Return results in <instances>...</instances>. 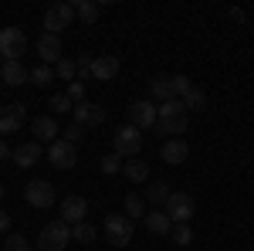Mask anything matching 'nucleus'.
Here are the masks:
<instances>
[{
    "label": "nucleus",
    "instance_id": "f257e3e1",
    "mask_svg": "<svg viewBox=\"0 0 254 251\" xmlns=\"http://www.w3.org/2000/svg\"><path fill=\"white\" fill-rule=\"evenodd\" d=\"M187 129V109H183V102L180 98H170V102H163L156 105V133L163 136H180Z\"/></svg>",
    "mask_w": 254,
    "mask_h": 251
},
{
    "label": "nucleus",
    "instance_id": "1a4fd4ad",
    "mask_svg": "<svg viewBox=\"0 0 254 251\" xmlns=\"http://www.w3.org/2000/svg\"><path fill=\"white\" fill-rule=\"evenodd\" d=\"M129 126L136 129H156V105L149 98H139L129 105Z\"/></svg>",
    "mask_w": 254,
    "mask_h": 251
},
{
    "label": "nucleus",
    "instance_id": "c9c22d12",
    "mask_svg": "<svg viewBox=\"0 0 254 251\" xmlns=\"http://www.w3.org/2000/svg\"><path fill=\"white\" fill-rule=\"evenodd\" d=\"M64 95H68V98H71V102H75V105H78V102H85V85H81V82H71Z\"/></svg>",
    "mask_w": 254,
    "mask_h": 251
},
{
    "label": "nucleus",
    "instance_id": "ea45409f",
    "mask_svg": "<svg viewBox=\"0 0 254 251\" xmlns=\"http://www.w3.org/2000/svg\"><path fill=\"white\" fill-rule=\"evenodd\" d=\"M3 193H7V190H3V183H0V200H3Z\"/></svg>",
    "mask_w": 254,
    "mask_h": 251
},
{
    "label": "nucleus",
    "instance_id": "f8f14e48",
    "mask_svg": "<svg viewBox=\"0 0 254 251\" xmlns=\"http://www.w3.org/2000/svg\"><path fill=\"white\" fill-rule=\"evenodd\" d=\"M71 112H75V126H81V129H85V126H102V122H105V109L95 105V102H78Z\"/></svg>",
    "mask_w": 254,
    "mask_h": 251
},
{
    "label": "nucleus",
    "instance_id": "aec40b11",
    "mask_svg": "<svg viewBox=\"0 0 254 251\" xmlns=\"http://www.w3.org/2000/svg\"><path fill=\"white\" fill-rule=\"evenodd\" d=\"M27 75H31V72H27L20 61H3V68H0V82H7V85H24Z\"/></svg>",
    "mask_w": 254,
    "mask_h": 251
},
{
    "label": "nucleus",
    "instance_id": "a878e982",
    "mask_svg": "<svg viewBox=\"0 0 254 251\" xmlns=\"http://www.w3.org/2000/svg\"><path fill=\"white\" fill-rule=\"evenodd\" d=\"M166 197H170V187H166V183H149V190H146V200H149V204H156V211H163Z\"/></svg>",
    "mask_w": 254,
    "mask_h": 251
},
{
    "label": "nucleus",
    "instance_id": "0eeeda50",
    "mask_svg": "<svg viewBox=\"0 0 254 251\" xmlns=\"http://www.w3.org/2000/svg\"><path fill=\"white\" fill-rule=\"evenodd\" d=\"M24 200H27L31 207L44 211V207H51V204H55V187H51L48 180H31V183L24 187Z\"/></svg>",
    "mask_w": 254,
    "mask_h": 251
},
{
    "label": "nucleus",
    "instance_id": "cd10ccee",
    "mask_svg": "<svg viewBox=\"0 0 254 251\" xmlns=\"http://www.w3.org/2000/svg\"><path fill=\"white\" fill-rule=\"evenodd\" d=\"M173 241L180 245V248H187V245H193V228L190 224H173Z\"/></svg>",
    "mask_w": 254,
    "mask_h": 251
},
{
    "label": "nucleus",
    "instance_id": "39448f33",
    "mask_svg": "<svg viewBox=\"0 0 254 251\" xmlns=\"http://www.w3.org/2000/svg\"><path fill=\"white\" fill-rule=\"evenodd\" d=\"M24 51H27V34L20 27H3L0 31V55L7 61H20Z\"/></svg>",
    "mask_w": 254,
    "mask_h": 251
},
{
    "label": "nucleus",
    "instance_id": "423d86ee",
    "mask_svg": "<svg viewBox=\"0 0 254 251\" xmlns=\"http://www.w3.org/2000/svg\"><path fill=\"white\" fill-rule=\"evenodd\" d=\"M71 20H75V7L71 3L48 7V14H44V34H61L64 27H71Z\"/></svg>",
    "mask_w": 254,
    "mask_h": 251
},
{
    "label": "nucleus",
    "instance_id": "dca6fc26",
    "mask_svg": "<svg viewBox=\"0 0 254 251\" xmlns=\"http://www.w3.org/2000/svg\"><path fill=\"white\" fill-rule=\"evenodd\" d=\"M159 156H163V163L176 167V163H183V160L190 156V146H187L183 139H166V143L159 146Z\"/></svg>",
    "mask_w": 254,
    "mask_h": 251
},
{
    "label": "nucleus",
    "instance_id": "e433bc0d",
    "mask_svg": "<svg viewBox=\"0 0 254 251\" xmlns=\"http://www.w3.org/2000/svg\"><path fill=\"white\" fill-rule=\"evenodd\" d=\"M61 139H64V143H71V146H75V143H78V139H81V126H75V122H71V126H68V129H64V133H61Z\"/></svg>",
    "mask_w": 254,
    "mask_h": 251
},
{
    "label": "nucleus",
    "instance_id": "c85d7f7f",
    "mask_svg": "<svg viewBox=\"0 0 254 251\" xmlns=\"http://www.w3.org/2000/svg\"><path fill=\"white\" fill-rule=\"evenodd\" d=\"M122 163H126V160H122L119 153H105V156H102V173H105V176L119 173V170H122Z\"/></svg>",
    "mask_w": 254,
    "mask_h": 251
},
{
    "label": "nucleus",
    "instance_id": "f03ea898",
    "mask_svg": "<svg viewBox=\"0 0 254 251\" xmlns=\"http://www.w3.org/2000/svg\"><path fill=\"white\" fill-rule=\"evenodd\" d=\"M71 241V228L64 224V221H51V224H44L38 234V251H64V245Z\"/></svg>",
    "mask_w": 254,
    "mask_h": 251
},
{
    "label": "nucleus",
    "instance_id": "4c0bfd02",
    "mask_svg": "<svg viewBox=\"0 0 254 251\" xmlns=\"http://www.w3.org/2000/svg\"><path fill=\"white\" fill-rule=\"evenodd\" d=\"M7 228H10V214L0 211V231H7Z\"/></svg>",
    "mask_w": 254,
    "mask_h": 251
},
{
    "label": "nucleus",
    "instance_id": "72a5a7b5",
    "mask_svg": "<svg viewBox=\"0 0 254 251\" xmlns=\"http://www.w3.org/2000/svg\"><path fill=\"white\" fill-rule=\"evenodd\" d=\"M3 251H31V245H27V238H20V234H10V238L3 241Z\"/></svg>",
    "mask_w": 254,
    "mask_h": 251
},
{
    "label": "nucleus",
    "instance_id": "9b49d317",
    "mask_svg": "<svg viewBox=\"0 0 254 251\" xmlns=\"http://www.w3.org/2000/svg\"><path fill=\"white\" fill-rule=\"evenodd\" d=\"M48 160H51V167H58V170H71V167H75V146L64 143V139H55V143L48 146Z\"/></svg>",
    "mask_w": 254,
    "mask_h": 251
},
{
    "label": "nucleus",
    "instance_id": "f3484780",
    "mask_svg": "<svg viewBox=\"0 0 254 251\" xmlns=\"http://www.w3.org/2000/svg\"><path fill=\"white\" fill-rule=\"evenodd\" d=\"M38 55H41L44 65H51V61L58 65L61 61V38L58 34H41L38 38Z\"/></svg>",
    "mask_w": 254,
    "mask_h": 251
},
{
    "label": "nucleus",
    "instance_id": "c756f323",
    "mask_svg": "<svg viewBox=\"0 0 254 251\" xmlns=\"http://www.w3.org/2000/svg\"><path fill=\"white\" fill-rule=\"evenodd\" d=\"M31 82H34V85H51V82H55V72H51V68H48V65H38V68H31Z\"/></svg>",
    "mask_w": 254,
    "mask_h": 251
},
{
    "label": "nucleus",
    "instance_id": "7c9ffc66",
    "mask_svg": "<svg viewBox=\"0 0 254 251\" xmlns=\"http://www.w3.org/2000/svg\"><path fill=\"white\" fill-rule=\"evenodd\" d=\"M92 61H95L92 55H81V58L75 61V75H78L75 82H81V85H85V78H92Z\"/></svg>",
    "mask_w": 254,
    "mask_h": 251
},
{
    "label": "nucleus",
    "instance_id": "bb28decb",
    "mask_svg": "<svg viewBox=\"0 0 254 251\" xmlns=\"http://www.w3.org/2000/svg\"><path fill=\"white\" fill-rule=\"evenodd\" d=\"M126 217L132 221V217H146V200L139 197V193H129L126 197Z\"/></svg>",
    "mask_w": 254,
    "mask_h": 251
},
{
    "label": "nucleus",
    "instance_id": "6ab92c4d",
    "mask_svg": "<svg viewBox=\"0 0 254 251\" xmlns=\"http://www.w3.org/2000/svg\"><path fill=\"white\" fill-rule=\"evenodd\" d=\"M149 92H153V98H156L159 105H163V102H170V98H176V92H173V75H156L153 82H149Z\"/></svg>",
    "mask_w": 254,
    "mask_h": 251
},
{
    "label": "nucleus",
    "instance_id": "393cba45",
    "mask_svg": "<svg viewBox=\"0 0 254 251\" xmlns=\"http://www.w3.org/2000/svg\"><path fill=\"white\" fill-rule=\"evenodd\" d=\"M95 228H92V224H88V221H81V224H75V228H71V241H78V245H92V241H95Z\"/></svg>",
    "mask_w": 254,
    "mask_h": 251
},
{
    "label": "nucleus",
    "instance_id": "2eb2a0df",
    "mask_svg": "<svg viewBox=\"0 0 254 251\" xmlns=\"http://www.w3.org/2000/svg\"><path fill=\"white\" fill-rule=\"evenodd\" d=\"M31 129H34V136H38V143H55V139L61 136V126H58L55 116H38Z\"/></svg>",
    "mask_w": 254,
    "mask_h": 251
},
{
    "label": "nucleus",
    "instance_id": "ddd939ff",
    "mask_svg": "<svg viewBox=\"0 0 254 251\" xmlns=\"http://www.w3.org/2000/svg\"><path fill=\"white\" fill-rule=\"evenodd\" d=\"M24 116H27V109H24L20 102L7 105V109H0V136L17 133V129H20V122H24Z\"/></svg>",
    "mask_w": 254,
    "mask_h": 251
},
{
    "label": "nucleus",
    "instance_id": "473e14b6",
    "mask_svg": "<svg viewBox=\"0 0 254 251\" xmlns=\"http://www.w3.org/2000/svg\"><path fill=\"white\" fill-rule=\"evenodd\" d=\"M48 105L55 109V119H58L61 112H71V109H75V102H71L68 95H51V102H48Z\"/></svg>",
    "mask_w": 254,
    "mask_h": 251
},
{
    "label": "nucleus",
    "instance_id": "58836bf2",
    "mask_svg": "<svg viewBox=\"0 0 254 251\" xmlns=\"http://www.w3.org/2000/svg\"><path fill=\"white\" fill-rule=\"evenodd\" d=\"M14 153V150H10V146H7V143H3V136H0V160H7V156Z\"/></svg>",
    "mask_w": 254,
    "mask_h": 251
},
{
    "label": "nucleus",
    "instance_id": "f704fd0d",
    "mask_svg": "<svg viewBox=\"0 0 254 251\" xmlns=\"http://www.w3.org/2000/svg\"><path fill=\"white\" fill-rule=\"evenodd\" d=\"M173 92H176V98H183L187 92H190V78L187 75H173Z\"/></svg>",
    "mask_w": 254,
    "mask_h": 251
},
{
    "label": "nucleus",
    "instance_id": "4be33fe9",
    "mask_svg": "<svg viewBox=\"0 0 254 251\" xmlns=\"http://www.w3.org/2000/svg\"><path fill=\"white\" fill-rule=\"evenodd\" d=\"M142 221H146L149 234H170V231H173V221L166 217V211H149Z\"/></svg>",
    "mask_w": 254,
    "mask_h": 251
},
{
    "label": "nucleus",
    "instance_id": "4468645a",
    "mask_svg": "<svg viewBox=\"0 0 254 251\" xmlns=\"http://www.w3.org/2000/svg\"><path fill=\"white\" fill-rule=\"evenodd\" d=\"M119 58L116 55H98L95 61H92V78H98V82H112V78L119 75Z\"/></svg>",
    "mask_w": 254,
    "mask_h": 251
},
{
    "label": "nucleus",
    "instance_id": "b1692460",
    "mask_svg": "<svg viewBox=\"0 0 254 251\" xmlns=\"http://www.w3.org/2000/svg\"><path fill=\"white\" fill-rule=\"evenodd\" d=\"M180 102H183V109H187V112H200V109H207V95H203L200 88H193V85H190V92L180 98Z\"/></svg>",
    "mask_w": 254,
    "mask_h": 251
},
{
    "label": "nucleus",
    "instance_id": "2f4dec72",
    "mask_svg": "<svg viewBox=\"0 0 254 251\" xmlns=\"http://www.w3.org/2000/svg\"><path fill=\"white\" fill-rule=\"evenodd\" d=\"M55 75L61 78V82H75V61H68V58H61L58 65H55Z\"/></svg>",
    "mask_w": 254,
    "mask_h": 251
},
{
    "label": "nucleus",
    "instance_id": "412c9836",
    "mask_svg": "<svg viewBox=\"0 0 254 251\" xmlns=\"http://www.w3.org/2000/svg\"><path fill=\"white\" fill-rule=\"evenodd\" d=\"M122 173L129 176L132 183H146V180H149V163H142L139 156H132V160L122 163Z\"/></svg>",
    "mask_w": 254,
    "mask_h": 251
},
{
    "label": "nucleus",
    "instance_id": "5701e85b",
    "mask_svg": "<svg viewBox=\"0 0 254 251\" xmlns=\"http://www.w3.org/2000/svg\"><path fill=\"white\" fill-rule=\"evenodd\" d=\"M71 7H75V17H81V24H95V20H98V10H102L95 0H75Z\"/></svg>",
    "mask_w": 254,
    "mask_h": 251
},
{
    "label": "nucleus",
    "instance_id": "20e7f679",
    "mask_svg": "<svg viewBox=\"0 0 254 251\" xmlns=\"http://www.w3.org/2000/svg\"><path fill=\"white\" fill-rule=\"evenodd\" d=\"M196 204L190 193H180V190H170L166 197V217L173 221V224H190V217H193Z\"/></svg>",
    "mask_w": 254,
    "mask_h": 251
},
{
    "label": "nucleus",
    "instance_id": "9d476101",
    "mask_svg": "<svg viewBox=\"0 0 254 251\" xmlns=\"http://www.w3.org/2000/svg\"><path fill=\"white\" fill-rule=\"evenodd\" d=\"M85 214H88V200L85 197H64L61 200V221L68 224V228H75V224H81L85 221Z\"/></svg>",
    "mask_w": 254,
    "mask_h": 251
},
{
    "label": "nucleus",
    "instance_id": "a211bd4d",
    "mask_svg": "<svg viewBox=\"0 0 254 251\" xmlns=\"http://www.w3.org/2000/svg\"><path fill=\"white\" fill-rule=\"evenodd\" d=\"M10 156H14V163H17L20 170H27V167H34L41 160V143L38 139H34V143H24V146H17Z\"/></svg>",
    "mask_w": 254,
    "mask_h": 251
},
{
    "label": "nucleus",
    "instance_id": "6e6552de",
    "mask_svg": "<svg viewBox=\"0 0 254 251\" xmlns=\"http://www.w3.org/2000/svg\"><path fill=\"white\" fill-rule=\"evenodd\" d=\"M139 150H142V136H139L136 126H122L116 133V153L122 156V160H132V156H139Z\"/></svg>",
    "mask_w": 254,
    "mask_h": 251
},
{
    "label": "nucleus",
    "instance_id": "7ed1b4c3",
    "mask_svg": "<svg viewBox=\"0 0 254 251\" xmlns=\"http://www.w3.org/2000/svg\"><path fill=\"white\" fill-rule=\"evenodd\" d=\"M132 221L126 217V214H109L105 217V238H109V245L112 248H126L129 241H132Z\"/></svg>",
    "mask_w": 254,
    "mask_h": 251
}]
</instances>
